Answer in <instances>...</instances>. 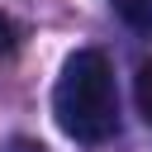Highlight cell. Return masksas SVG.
Listing matches in <instances>:
<instances>
[{
    "label": "cell",
    "mask_w": 152,
    "mask_h": 152,
    "mask_svg": "<svg viewBox=\"0 0 152 152\" xmlns=\"http://www.w3.org/2000/svg\"><path fill=\"white\" fill-rule=\"evenodd\" d=\"M52 114L57 128L76 142H104L119 133V95L104 52L81 48L62 62V76L52 86Z\"/></svg>",
    "instance_id": "1"
},
{
    "label": "cell",
    "mask_w": 152,
    "mask_h": 152,
    "mask_svg": "<svg viewBox=\"0 0 152 152\" xmlns=\"http://www.w3.org/2000/svg\"><path fill=\"white\" fill-rule=\"evenodd\" d=\"M109 5H114V14H119L128 28L152 33V0H109Z\"/></svg>",
    "instance_id": "2"
},
{
    "label": "cell",
    "mask_w": 152,
    "mask_h": 152,
    "mask_svg": "<svg viewBox=\"0 0 152 152\" xmlns=\"http://www.w3.org/2000/svg\"><path fill=\"white\" fill-rule=\"evenodd\" d=\"M14 48H19V28H14V19H10V14H0V62H10V57H14Z\"/></svg>",
    "instance_id": "3"
},
{
    "label": "cell",
    "mask_w": 152,
    "mask_h": 152,
    "mask_svg": "<svg viewBox=\"0 0 152 152\" xmlns=\"http://www.w3.org/2000/svg\"><path fill=\"white\" fill-rule=\"evenodd\" d=\"M138 109H142V119L152 124V62L138 71Z\"/></svg>",
    "instance_id": "4"
},
{
    "label": "cell",
    "mask_w": 152,
    "mask_h": 152,
    "mask_svg": "<svg viewBox=\"0 0 152 152\" xmlns=\"http://www.w3.org/2000/svg\"><path fill=\"white\" fill-rule=\"evenodd\" d=\"M5 152H48V147H43L38 138H14V142H10Z\"/></svg>",
    "instance_id": "5"
}]
</instances>
